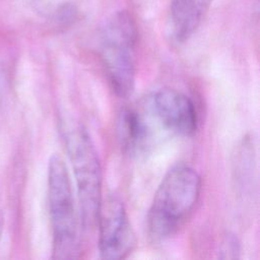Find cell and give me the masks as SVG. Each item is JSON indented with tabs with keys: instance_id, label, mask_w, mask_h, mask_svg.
Wrapping results in <instances>:
<instances>
[{
	"instance_id": "cell-1",
	"label": "cell",
	"mask_w": 260,
	"mask_h": 260,
	"mask_svg": "<svg viewBox=\"0 0 260 260\" xmlns=\"http://www.w3.org/2000/svg\"><path fill=\"white\" fill-rule=\"evenodd\" d=\"M201 191V178L189 165L172 167L160 181L147 213V232L155 242L174 236L192 213Z\"/></svg>"
},
{
	"instance_id": "cell-2",
	"label": "cell",
	"mask_w": 260,
	"mask_h": 260,
	"mask_svg": "<svg viewBox=\"0 0 260 260\" xmlns=\"http://www.w3.org/2000/svg\"><path fill=\"white\" fill-rule=\"evenodd\" d=\"M137 29L127 11H119L103 24L98 51L109 82L115 93L129 96L136 80Z\"/></svg>"
},
{
	"instance_id": "cell-3",
	"label": "cell",
	"mask_w": 260,
	"mask_h": 260,
	"mask_svg": "<svg viewBox=\"0 0 260 260\" xmlns=\"http://www.w3.org/2000/svg\"><path fill=\"white\" fill-rule=\"evenodd\" d=\"M48 205L53 234L52 257L75 259L80 253L79 216L68 168L59 154L48 165Z\"/></svg>"
},
{
	"instance_id": "cell-4",
	"label": "cell",
	"mask_w": 260,
	"mask_h": 260,
	"mask_svg": "<svg viewBox=\"0 0 260 260\" xmlns=\"http://www.w3.org/2000/svg\"><path fill=\"white\" fill-rule=\"evenodd\" d=\"M77 188L80 219L85 229L96 224L102 201V167L94 144L82 124L69 121L62 128Z\"/></svg>"
},
{
	"instance_id": "cell-5",
	"label": "cell",
	"mask_w": 260,
	"mask_h": 260,
	"mask_svg": "<svg viewBox=\"0 0 260 260\" xmlns=\"http://www.w3.org/2000/svg\"><path fill=\"white\" fill-rule=\"evenodd\" d=\"M96 225L99 252L102 258L118 260L127 257L134 249L136 239L126 208L115 195L102 198Z\"/></svg>"
},
{
	"instance_id": "cell-6",
	"label": "cell",
	"mask_w": 260,
	"mask_h": 260,
	"mask_svg": "<svg viewBox=\"0 0 260 260\" xmlns=\"http://www.w3.org/2000/svg\"><path fill=\"white\" fill-rule=\"evenodd\" d=\"M146 107L161 128L184 137H191L196 133V108L185 93L171 87L160 88L147 99Z\"/></svg>"
},
{
	"instance_id": "cell-7",
	"label": "cell",
	"mask_w": 260,
	"mask_h": 260,
	"mask_svg": "<svg viewBox=\"0 0 260 260\" xmlns=\"http://www.w3.org/2000/svg\"><path fill=\"white\" fill-rule=\"evenodd\" d=\"M152 115L145 106L143 112L125 107L121 110L117 120V133L123 149L132 155L144 152L152 141Z\"/></svg>"
},
{
	"instance_id": "cell-8",
	"label": "cell",
	"mask_w": 260,
	"mask_h": 260,
	"mask_svg": "<svg viewBox=\"0 0 260 260\" xmlns=\"http://www.w3.org/2000/svg\"><path fill=\"white\" fill-rule=\"evenodd\" d=\"M212 0H173L171 7L172 35L176 42L188 40L198 27Z\"/></svg>"
},
{
	"instance_id": "cell-9",
	"label": "cell",
	"mask_w": 260,
	"mask_h": 260,
	"mask_svg": "<svg viewBox=\"0 0 260 260\" xmlns=\"http://www.w3.org/2000/svg\"><path fill=\"white\" fill-rule=\"evenodd\" d=\"M36 10L59 23L71 21L76 9L69 0H34Z\"/></svg>"
},
{
	"instance_id": "cell-10",
	"label": "cell",
	"mask_w": 260,
	"mask_h": 260,
	"mask_svg": "<svg viewBox=\"0 0 260 260\" xmlns=\"http://www.w3.org/2000/svg\"><path fill=\"white\" fill-rule=\"evenodd\" d=\"M221 253H228L226 258H235L236 253L239 252V245L235 238H226L222 244Z\"/></svg>"
},
{
	"instance_id": "cell-11",
	"label": "cell",
	"mask_w": 260,
	"mask_h": 260,
	"mask_svg": "<svg viewBox=\"0 0 260 260\" xmlns=\"http://www.w3.org/2000/svg\"><path fill=\"white\" fill-rule=\"evenodd\" d=\"M3 226H4V217H3L2 212L0 211V240H1L2 232H3Z\"/></svg>"
}]
</instances>
